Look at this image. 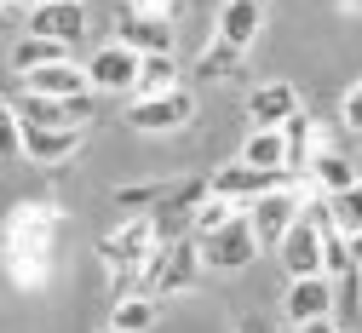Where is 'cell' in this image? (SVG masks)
I'll use <instances>...</instances> for the list:
<instances>
[{"label": "cell", "mask_w": 362, "mask_h": 333, "mask_svg": "<svg viewBox=\"0 0 362 333\" xmlns=\"http://www.w3.org/2000/svg\"><path fill=\"white\" fill-rule=\"evenodd\" d=\"M64 230V213L52 201H23L6 224V247H12V276L23 281V288H40L52 270V242Z\"/></svg>", "instance_id": "cell-1"}, {"label": "cell", "mask_w": 362, "mask_h": 333, "mask_svg": "<svg viewBox=\"0 0 362 333\" xmlns=\"http://www.w3.org/2000/svg\"><path fill=\"white\" fill-rule=\"evenodd\" d=\"M156 253H161V230H156L150 213L115 224L104 242H98V259H104V270H110V281H115V299H132V293H139V276H144V264H150Z\"/></svg>", "instance_id": "cell-2"}, {"label": "cell", "mask_w": 362, "mask_h": 333, "mask_svg": "<svg viewBox=\"0 0 362 333\" xmlns=\"http://www.w3.org/2000/svg\"><path fill=\"white\" fill-rule=\"evenodd\" d=\"M288 281H310V276H328V213H322V196L305 207V218L288 230V242L276 247Z\"/></svg>", "instance_id": "cell-3"}, {"label": "cell", "mask_w": 362, "mask_h": 333, "mask_svg": "<svg viewBox=\"0 0 362 333\" xmlns=\"http://www.w3.org/2000/svg\"><path fill=\"white\" fill-rule=\"evenodd\" d=\"M310 201H316V189H310V184H282V189H270V196H259V201L247 207L259 247H264V253H276V247L288 242V230L305 218Z\"/></svg>", "instance_id": "cell-4"}, {"label": "cell", "mask_w": 362, "mask_h": 333, "mask_svg": "<svg viewBox=\"0 0 362 333\" xmlns=\"http://www.w3.org/2000/svg\"><path fill=\"white\" fill-rule=\"evenodd\" d=\"M202 270H207V259H202V242H178V247H161V253L144 264V276H139V293L161 305V299H173V293H190Z\"/></svg>", "instance_id": "cell-5"}, {"label": "cell", "mask_w": 362, "mask_h": 333, "mask_svg": "<svg viewBox=\"0 0 362 333\" xmlns=\"http://www.w3.org/2000/svg\"><path fill=\"white\" fill-rule=\"evenodd\" d=\"M139 75H144V58L121 40H104L93 58H86V81H93L98 98H115V92H139Z\"/></svg>", "instance_id": "cell-6"}, {"label": "cell", "mask_w": 362, "mask_h": 333, "mask_svg": "<svg viewBox=\"0 0 362 333\" xmlns=\"http://www.w3.org/2000/svg\"><path fill=\"white\" fill-rule=\"evenodd\" d=\"M23 35L69 46V52H75L81 35H86V6H81V0H40L35 12H23Z\"/></svg>", "instance_id": "cell-7"}, {"label": "cell", "mask_w": 362, "mask_h": 333, "mask_svg": "<svg viewBox=\"0 0 362 333\" xmlns=\"http://www.w3.org/2000/svg\"><path fill=\"white\" fill-rule=\"evenodd\" d=\"M259 253H264V247H259V235H253V218H247V213H242L236 224H224L218 235H207V242H202V259H207V270H218V276L247 270Z\"/></svg>", "instance_id": "cell-8"}, {"label": "cell", "mask_w": 362, "mask_h": 333, "mask_svg": "<svg viewBox=\"0 0 362 333\" xmlns=\"http://www.w3.org/2000/svg\"><path fill=\"white\" fill-rule=\"evenodd\" d=\"M12 104L23 110L35 132H86V121H93V92L86 98H35V92H23Z\"/></svg>", "instance_id": "cell-9"}, {"label": "cell", "mask_w": 362, "mask_h": 333, "mask_svg": "<svg viewBox=\"0 0 362 333\" xmlns=\"http://www.w3.org/2000/svg\"><path fill=\"white\" fill-rule=\"evenodd\" d=\"M299 110L305 104H299L293 81H264V86L247 92V132H282Z\"/></svg>", "instance_id": "cell-10"}, {"label": "cell", "mask_w": 362, "mask_h": 333, "mask_svg": "<svg viewBox=\"0 0 362 333\" xmlns=\"http://www.w3.org/2000/svg\"><path fill=\"white\" fill-rule=\"evenodd\" d=\"M196 121V98L190 92H167V98H132L127 127L132 132H185Z\"/></svg>", "instance_id": "cell-11"}, {"label": "cell", "mask_w": 362, "mask_h": 333, "mask_svg": "<svg viewBox=\"0 0 362 333\" xmlns=\"http://www.w3.org/2000/svg\"><path fill=\"white\" fill-rule=\"evenodd\" d=\"M339 310V288L328 276H310V281H288V293H282V316L293 327H310V322H334Z\"/></svg>", "instance_id": "cell-12"}, {"label": "cell", "mask_w": 362, "mask_h": 333, "mask_svg": "<svg viewBox=\"0 0 362 333\" xmlns=\"http://www.w3.org/2000/svg\"><path fill=\"white\" fill-rule=\"evenodd\" d=\"M282 184H293V178H270V173H253V167H242V161L218 167V173L207 178V189H213V196L236 201V207H253L259 196H270V189H282Z\"/></svg>", "instance_id": "cell-13"}, {"label": "cell", "mask_w": 362, "mask_h": 333, "mask_svg": "<svg viewBox=\"0 0 362 333\" xmlns=\"http://www.w3.org/2000/svg\"><path fill=\"white\" fill-rule=\"evenodd\" d=\"M23 92H35V98H86L93 81H86V64L64 58V64L40 69V75H23ZM93 98H98V92H93Z\"/></svg>", "instance_id": "cell-14"}, {"label": "cell", "mask_w": 362, "mask_h": 333, "mask_svg": "<svg viewBox=\"0 0 362 333\" xmlns=\"http://www.w3.org/2000/svg\"><path fill=\"white\" fill-rule=\"evenodd\" d=\"M259 29H264V6H259V0H224V6H218V29H213V40L247 52V46L259 40Z\"/></svg>", "instance_id": "cell-15"}, {"label": "cell", "mask_w": 362, "mask_h": 333, "mask_svg": "<svg viewBox=\"0 0 362 333\" xmlns=\"http://www.w3.org/2000/svg\"><path fill=\"white\" fill-rule=\"evenodd\" d=\"M173 18H121V29H115V40L121 46H132V52H139V58H167L173 52Z\"/></svg>", "instance_id": "cell-16"}, {"label": "cell", "mask_w": 362, "mask_h": 333, "mask_svg": "<svg viewBox=\"0 0 362 333\" xmlns=\"http://www.w3.org/2000/svg\"><path fill=\"white\" fill-rule=\"evenodd\" d=\"M242 167L270 173V178H293V173H288V138H282V132H247V144H242Z\"/></svg>", "instance_id": "cell-17"}, {"label": "cell", "mask_w": 362, "mask_h": 333, "mask_svg": "<svg viewBox=\"0 0 362 333\" xmlns=\"http://www.w3.org/2000/svg\"><path fill=\"white\" fill-rule=\"evenodd\" d=\"M305 184L316 189V196H339V189H356V167H351V156H339V150H322Z\"/></svg>", "instance_id": "cell-18"}, {"label": "cell", "mask_w": 362, "mask_h": 333, "mask_svg": "<svg viewBox=\"0 0 362 333\" xmlns=\"http://www.w3.org/2000/svg\"><path fill=\"white\" fill-rule=\"evenodd\" d=\"M86 132H35L29 127V161L35 167H64L69 156H81Z\"/></svg>", "instance_id": "cell-19"}, {"label": "cell", "mask_w": 362, "mask_h": 333, "mask_svg": "<svg viewBox=\"0 0 362 333\" xmlns=\"http://www.w3.org/2000/svg\"><path fill=\"white\" fill-rule=\"evenodd\" d=\"M167 92H185V69H178V58H144V75H139V92L132 98H167Z\"/></svg>", "instance_id": "cell-20"}, {"label": "cell", "mask_w": 362, "mask_h": 333, "mask_svg": "<svg viewBox=\"0 0 362 333\" xmlns=\"http://www.w3.org/2000/svg\"><path fill=\"white\" fill-rule=\"evenodd\" d=\"M322 213H328V224L345 235V242H356V235H362V184L339 189V196H322Z\"/></svg>", "instance_id": "cell-21"}, {"label": "cell", "mask_w": 362, "mask_h": 333, "mask_svg": "<svg viewBox=\"0 0 362 333\" xmlns=\"http://www.w3.org/2000/svg\"><path fill=\"white\" fill-rule=\"evenodd\" d=\"M64 58H69V46L35 40V35H23V40L12 46V69H23V75H40V69H52V64H64Z\"/></svg>", "instance_id": "cell-22"}, {"label": "cell", "mask_w": 362, "mask_h": 333, "mask_svg": "<svg viewBox=\"0 0 362 333\" xmlns=\"http://www.w3.org/2000/svg\"><path fill=\"white\" fill-rule=\"evenodd\" d=\"M150 327H156V299H144V293L115 299V310H110V333H150Z\"/></svg>", "instance_id": "cell-23"}, {"label": "cell", "mask_w": 362, "mask_h": 333, "mask_svg": "<svg viewBox=\"0 0 362 333\" xmlns=\"http://www.w3.org/2000/svg\"><path fill=\"white\" fill-rule=\"evenodd\" d=\"M247 207H236V201H224V196H213V189H207V201L196 207V242H207V235H218L224 224H236Z\"/></svg>", "instance_id": "cell-24"}, {"label": "cell", "mask_w": 362, "mask_h": 333, "mask_svg": "<svg viewBox=\"0 0 362 333\" xmlns=\"http://www.w3.org/2000/svg\"><path fill=\"white\" fill-rule=\"evenodd\" d=\"M167 196H173V184H121V189H115V207H127L132 218H144V201H150V213H156Z\"/></svg>", "instance_id": "cell-25"}, {"label": "cell", "mask_w": 362, "mask_h": 333, "mask_svg": "<svg viewBox=\"0 0 362 333\" xmlns=\"http://www.w3.org/2000/svg\"><path fill=\"white\" fill-rule=\"evenodd\" d=\"M236 46H224V40H213V46H202V58H196V69L207 75V81H230L236 75Z\"/></svg>", "instance_id": "cell-26"}, {"label": "cell", "mask_w": 362, "mask_h": 333, "mask_svg": "<svg viewBox=\"0 0 362 333\" xmlns=\"http://www.w3.org/2000/svg\"><path fill=\"white\" fill-rule=\"evenodd\" d=\"M339 127H345V132H362V81L339 98Z\"/></svg>", "instance_id": "cell-27"}, {"label": "cell", "mask_w": 362, "mask_h": 333, "mask_svg": "<svg viewBox=\"0 0 362 333\" xmlns=\"http://www.w3.org/2000/svg\"><path fill=\"white\" fill-rule=\"evenodd\" d=\"M236 333H276V322H270V316H242Z\"/></svg>", "instance_id": "cell-28"}, {"label": "cell", "mask_w": 362, "mask_h": 333, "mask_svg": "<svg viewBox=\"0 0 362 333\" xmlns=\"http://www.w3.org/2000/svg\"><path fill=\"white\" fill-rule=\"evenodd\" d=\"M293 333H339V322H310V327H293Z\"/></svg>", "instance_id": "cell-29"}, {"label": "cell", "mask_w": 362, "mask_h": 333, "mask_svg": "<svg viewBox=\"0 0 362 333\" xmlns=\"http://www.w3.org/2000/svg\"><path fill=\"white\" fill-rule=\"evenodd\" d=\"M351 264L362 270V235H356V242H351Z\"/></svg>", "instance_id": "cell-30"}, {"label": "cell", "mask_w": 362, "mask_h": 333, "mask_svg": "<svg viewBox=\"0 0 362 333\" xmlns=\"http://www.w3.org/2000/svg\"><path fill=\"white\" fill-rule=\"evenodd\" d=\"M6 6H23V12H35V6H40V0H6Z\"/></svg>", "instance_id": "cell-31"}, {"label": "cell", "mask_w": 362, "mask_h": 333, "mask_svg": "<svg viewBox=\"0 0 362 333\" xmlns=\"http://www.w3.org/2000/svg\"><path fill=\"white\" fill-rule=\"evenodd\" d=\"M259 6H264V0H259Z\"/></svg>", "instance_id": "cell-32"}]
</instances>
